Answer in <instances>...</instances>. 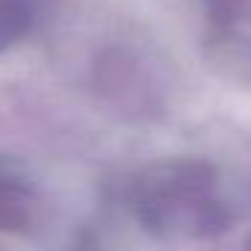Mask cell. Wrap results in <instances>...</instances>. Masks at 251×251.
Returning a JSON list of instances; mask_svg holds the SVG:
<instances>
[{
	"label": "cell",
	"instance_id": "cell-1",
	"mask_svg": "<svg viewBox=\"0 0 251 251\" xmlns=\"http://www.w3.org/2000/svg\"><path fill=\"white\" fill-rule=\"evenodd\" d=\"M216 172L198 160L154 163L133 180V213L166 239H201L225 230L227 213L213 198Z\"/></svg>",
	"mask_w": 251,
	"mask_h": 251
},
{
	"label": "cell",
	"instance_id": "cell-3",
	"mask_svg": "<svg viewBox=\"0 0 251 251\" xmlns=\"http://www.w3.org/2000/svg\"><path fill=\"white\" fill-rule=\"evenodd\" d=\"M33 27L30 0H0V53L18 45Z\"/></svg>",
	"mask_w": 251,
	"mask_h": 251
},
{
	"label": "cell",
	"instance_id": "cell-2",
	"mask_svg": "<svg viewBox=\"0 0 251 251\" xmlns=\"http://www.w3.org/2000/svg\"><path fill=\"white\" fill-rule=\"evenodd\" d=\"M42 219V192L9 157H0V236H27Z\"/></svg>",
	"mask_w": 251,
	"mask_h": 251
}]
</instances>
